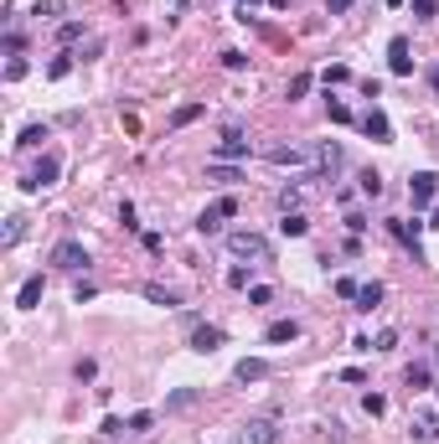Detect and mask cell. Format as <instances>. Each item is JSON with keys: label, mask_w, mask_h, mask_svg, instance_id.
<instances>
[{"label": "cell", "mask_w": 439, "mask_h": 444, "mask_svg": "<svg viewBox=\"0 0 439 444\" xmlns=\"http://www.w3.org/2000/svg\"><path fill=\"white\" fill-rule=\"evenodd\" d=\"M223 217H238V196H217V202L196 217V233L212 238V233H223Z\"/></svg>", "instance_id": "2"}, {"label": "cell", "mask_w": 439, "mask_h": 444, "mask_svg": "<svg viewBox=\"0 0 439 444\" xmlns=\"http://www.w3.org/2000/svg\"><path fill=\"white\" fill-rule=\"evenodd\" d=\"M238 444H279V424L274 418H248V424L238 429Z\"/></svg>", "instance_id": "7"}, {"label": "cell", "mask_w": 439, "mask_h": 444, "mask_svg": "<svg viewBox=\"0 0 439 444\" xmlns=\"http://www.w3.org/2000/svg\"><path fill=\"white\" fill-rule=\"evenodd\" d=\"M398 346V331H378V341H372V351H393Z\"/></svg>", "instance_id": "37"}, {"label": "cell", "mask_w": 439, "mask_h": 444, "mask_svg": "<svg viewBox=\"0 0 439 444\" xmlns=\"http://www.w3.org/2000/svg\"><path fill=\"white\" fill-rule=\"evenodd\" d=\"M429 228V222H419V217H388V233L393 238H398V243H408V248H413V263H424V248H419V233Z\"/></svg>", "instance_id": "4"}, {"label": "cell", "mask_w": 439, "mask_h": 444, "mask_svg": "<svg viewBox=\"0 0 439 444\" xmlns=\"http://www.w3.org/2000/svg\"><path fill=\"white\" fill-rule=\"evenodd\" d=\"M434 191H439V176H434V171H413V176H408V202H413V212L429 207Z\"/></svg>", "instance_id": "5"}, {"label": "cell", "mask_w": 439, "mask_h": 444, "mask_svg": "<svg viewBox=\"0 0 439 444\" xmlns=\"http://www.w3.org/2000/svg\"><path fill=\"white\" fill-rule=\"evenodd\" d=\"M94 295H99V290H94V284H88V279H78V290H73V300L83 305V300H94Z\"/></svg>", "instance_id": "42"}, {"label": "cell", "mask_w": 439, "mask_h": 444, "mask_svg": "<svg viewBox=\"0 0 439 444\" xmlns=\"http://www.w3.org/2000/svg\"><path fill=\"white\" fill-rule=\"evenodd\" d=\"M207 181H223V186H233V181H238V171H233V166H207Z\"/></svg>", "instance_id": "29"}, {"label": "cell", "mask_w": 439, "mask_h": 444, "mask_svg": "<svg viewBox=\"0 0 439 444\" xmlns=\"http://www.w3.org/2000/svg\"><path fill=\"white\" fill-rule=\"evenodd\" d=\"M52 263H57V269H68V274H78V269H88L94 258H88V248H83L78 238H62L57 248H52Z\"/></svg>", "instance_id": "3"}, {"label": "cell", "mask_w": 439, "mask_h": 444, "mask_svg": "<svg viewBox=\"0 0 439 444\" xmlns=\"http://www.w3.org/2000/svg\"><path fill=\"white\" fill-rule=\"evenodd\" d=\"M263 341L269 346H290V341H300V321L290 316V321H274L269 331H263Z\"/></svg>", "instance_id": "12"}, {"label": "cell", "mask_w": 439, "mask_h": 444, "mask_svg": "<svg viewBox=\"0 0 439 444\" xmlns=\"http://www.w3.org/2000/svg\"><path fill=\"white\" fill-rule=\"evenodd\" d=\"M212 155H217V161H228V166H233V161H248V140H243V129L233 124L228 135L217 140V150H212Z\"/></svg>", "instance_id": "8"}, {"label": "cell", "mask_w": 439, "mask_h": 444, "mask_svg": "<svg viewBox=\"0 0 439 444\" xmlns=\"http://www.w3.org/2000/svg\"><path fill=\"white\" fill-rule=\"evenodd\" d=\"M326 114H331V124H351V109L341 99H326Z\"/></svg>", "instance_id": "27"}, {"label": "cell", "mask_w": 439, "mask_h": 444, "mask_svg": "<svg viewBox=\"0 0 439 444\" xmlns=\"http://www.w3.org/2000/svg\"><path fill=\"white\" fill-rule=\"evenodd\" d=\"M140 295L150 305H166V310H181V290H171V284H140Z\"/></svg>", "instance_id": "13"}, {"label": "cell", "mask_w": 439, "mask_h": 444, "mask_svg": "<svg viewBox=\"0 0 439 444\" xmlns=\"http://www.w3.org/2000/svg\"><path fill=\"white\" fill-rule=\"evenodd\" d=\"M233 377H238V383H263V377H269V362H263V357H243V362H238L233 367Z\"/></svg>", "instance_id": "15"}, {"label": "cell", "mask_w": 439, "mask_h": 444, "mask_svg": "<svg viewBox=\"0 0 439 444\" xmlns=\"http://www.w3.org/2000/svg\"><path fill=\"white\" fill-rule=\"evenodd\" d=\"M26 238V217H6V243H21Z\"/></svg>", "instance_id": "31"}, {"label": "cell", "mask_w": 439, "mask_h": 444, "mask_svg": "<svg viewBox=\"0 0 439 444\" xmlns=\"http://www.w3.org/2000/svg\"><path fill=\"white\" fill-rule=\"evenodd\" d=\"M223 68H228V73H243V68H248V57L238 52V47H228V52H223Z\"/></svg>", "instance_id": "28"}, {"label": "cell", "mask_w": 439, "mask_h": 444, "mask_svg": "<svg viewBox=\"0 0 439 444\" xmlns=\"http://www.w3.org/2000/svg\"><path fill=\"white\" fill-rule=\"evenodd\" d=\"M269 300H274L269 284H253V290H248V305H269Z\"/></svg>", "instance_id": "38"}, {"label": "cell", "mask_w": 439, "mask_h": 444, "mask_svg": "<svg viewBox=\"0 0 439 444\" xmlns=\"http://www.w3.org/2000/svg\"><path fill=\"white\" fill-rule=\"evenodd\" d=\"M269 166H305V150L300 145H274L269 150Z\"/></svg>", "instance_id": "18"}, {"label": "cell", "mask_w": 439, "mask_h": 444, "mask_svg": "<svg viewBox=\"0 0 439 444\" xmlns=\"http://www.w3.org/2000/svg\"><path fill=\"white\" fill-rule=\"evenodd\" d=\"M196 403V388H176L171 398H166V408H191Z\"/></svg>", "instance_id": "26"}, {"label": "cell", "mask_w": 439, "mask_h": 444, "mask_svg": "<svg viewBox=\"0 0 439 444\" xmlns=\"http://www.w3.org/2000/svg\"><path fill=\"white\" fill-rule=\"evenodd\" d=\"M351 6H357V0H326V16H346Z\"/></svg>", "instance_id": "40"}, {"label": "cell", "mask_w": 439, "mask_h": 444, "mask_svg": "<svg viewBox=\"0 0 439 444\" xmlns=\"http://www.w3.org/2000/svg\"><path fill=\"white\" fill-rule=\"evenodd\" d=\"M41 290H47V279H41V274H31V279L16 290V310H36V305H41Z\"/></svg>", "instance_id": "14"}, {"label": "cell", "mask_w": 439, "mask_h": 444, "mask_svg": "<svg viewBox=\"0 0 439 444\" xmlns=\"http://www.w3.org/2000/svg\"><path fill=\"white\" fill-rule=\"evenodd\" d=\"M316 166H321V176H336V171H341V145L326 140V145L316 150Z\"/></svg>", "instance_id": "16"}, {"label": "cell", "mask_w": 439, "mask_h": 444, "mask_svg": "<svg viewBox=\"0 0 439 444\" xmlns=\"http://www.w3.org/2000/svg\"><path fill=\"white\" fill-rule=\"evenodd\" d=\"M202 114H207V104H176L171 109V129H186V124H196Z\"/></svg>", "instance_id": "17"}, {"label": "cell", "mask_w": 439, "mask_h": 444, "mask_svg": "<svg viewBox=\"0 0 439 444\" xmlns=\"http://www.w3.org/2000/svg\"><path fill=\"white\" fill-rule=\"evenodd\" d=\"M228 253H233V258H253V263H269V258H274L269 238H263V233H253V228H238V233H228Z\"/></svg>", "instance_id": "1"}, {"label": "cell", "mask_w": 439, "mask_h": 444, "mask_svg": "<svg viewBox=\"0 0 439 444\" xmlns=\"http://www.w3.org/2000/svg\"><path fill=\"white\" fill-rule=\"evenodd\" d=\"M429 83H434V94H439V68H434V73H429Z\"/></svg>", "instance_id": "45"}, {"label": "cell", "mask_w": 439, "mask_h": 444, "mask_svg": "<svg viewBox=\"0 0 439 444\" xmlns=\"http://www.w3.org/2000/svg\"><path fill=\"white\" fill-rule=\"evenodd\" d=\"M357 186H362V196H383V176H378V171H362Z\"/></svg>", "instance_id": "25"}, {"label": "cell", "mask_w": 439, "mask_h": 444, "mask_svg": "<svg viewBox=\"0 0 439 444\" xmlns=\"http://www.w3.org/2000/svg\"><path fill=\"white\" fill-rule=\"evenodd\" d=\"M362 408H367V413H372V418H378V413H383V408H388V398H383V393H367V398H362Z\"/></svg>", "instance_id": "34"}, {"label": "cell", "mask_w": 439, "mask_h": 444, "mask_svg": "<svg viewBox=\"0 0 439 444\" xmlns=\"http://www.w3.org/2000/svg\"><path fill=\"white\" fill-rule=\"evenodd\" d=\"M41 140H47V124H26V129L16 135V150H36Z\"/></svg>", "instance_id": "22"}, {"label": "cell", "mask_w": 439, "mask_h": 444, "mask_svg": "<svg viewBox=\"0 0 439 444\" xmlns=\"http://www.w3.org/2000/svg\"><path fill=\"white\" fill-rule=\"evenodd\" d=\"M57 176H62V161H57V155H41V161L31 166V176L21 181V191H41V186H52Z\"/></svg>", "instance_id": "6"}, {"label": "cell", "mask_w": 439, "mask_h": 444, "mask_svg": "<svg viewBox=\"0 0 439 444\" xmlns=\"http://www.w3.org/2000/svg\"><path fill=\"white\" fill-rule=\"evenodd\" d=\"M279 212H300V186H284L279 191Z\"/></svg>", "instance_id": "30"}, {"label": "cell", "mask_w": 439, "mask_h": 444, "mask_svg": "<svg viewBox=\"0 0 439 444\" xmlns=\"http://www.w3.org/2000/svg\"><path fill=\"white\" fill-rule=\"evenodd\" d=\"M228 284H233V290H253V284H248V269H243V263H238V269H228Z\"/></svg>", "instance_id": "33"}, {"label": "cell", "mask_w": 439, "mask_h": 444, "mask_svg": "<svg viewBox=\"0 0 439 444\" xmlns=\"http://www.w3.org/2000/svg\"><path fill=\"white\" fill-rule=\"evenodd\" d=\"M383 295H388L383 284H378V279H367L362 290H357V310H378V305H383Z\"/></svg>", "instance_id": "19"}, {"label": "cell", "mask_w": 439, "mask_h": 444, "mask_svg": "<svg viewBox=\"0 0 439 444\" xmlns=\"http://www.w3.org/2000/svg\"><path fill=\"white\" fill-rule=\"evenodd\" d=\"M83 36V21H62L57 26V41H78Z\"/></svg>", "instance_id": "32"}, {"label": "cell", "mask_w": 439, "mask_h": 444, "mask_svg": "<svg viewBox=\"0 0 439 444\" xmlns=\"http://www.w3.org/2000/svg\"><path fill=\"white\" fill-rule=\"evenodd\" d=\"M305 94H311V73H295V78H290V88H284V99H290V104H300Z\"/></svg>", "instance_id": "23"}, {"label": "cell", "mask_w": 439, "mask_h": 444, "mask_svg": "<svg viewBox=\"0 0 439 444\" xmlns=\"http://www.w3.org/2000/svg\"><path fill=\"white\" fill-rule=\"evenodd\" d=\"M263 6H269V11H290V0H263Z\"/></svg>", "instance_id": "44"}, {"label": "cell", "mask_w": 439, "mask_h": 444, "mask_svg": "<svg viewBox=\"0 0 439 444\" xmlns=\"http://www.w3.org/2000/svg\"><path fill=\"white\" fill-rule=\"evenodd\" d=\"M6 78H11V83H16V78H26V62L11 57V62H6Z\"/></svg>", "instance_id": "41"}, {"label": "cell", "mask_w": 439, "mask_h": 444, "mask_svg": "<svg viewBox=\"0 0 439 444\" xmlns=\"http://www.w3.org/2000/svg\"><path fill=\"white\" fill-rule=\"evenodd\" d=\"M429 377H434V372H429V362H413V367L403 372V383H408V393H424V388H429Z\"/></svg>", "instance_id": "21"}, {"label": "cell", "mask_w": 439, "mask_h": 444, "mask_svg": "<svg viewBox=\"0 0 439 444\" xmlns=\"http://www.w3.org/2000/svg\"><path fill=\"white\" fill-rule=\"evenodd\" d=\"M357 290H362V284H357V279H346V274L336 279V295H341V300H357Z\"/></svg>", "instance_id": "36"}, {"label": "cell", "mask_w": 439, "mask_h": 444, "mask_svg": "<svg viewBox=\"0 0 439 444\" xmlns=\"http://www.w3.org/2000/svg\"><path fill=\"white\" fill-rule=\"evenodd\" d=\"M279 233L284 238H305V233H311V222H305V212H284L279 217Z\"/></svg>", "instance_id": "20"}, {"label": "cell", "mask_w": 439, "mask_h": 444, "mask_svg": "<svg viewBox=\"0 0 439 444\" xmlns=\"http://www.w3.org/2000/svg\"><path fill=\"white\" fill-rule=\"evenodd\" d=\"M388 68H393V78H408V73H413V57H408V36H393V41H388Z\"/></svg>", "instance_id": "9"}, {"label": "cell", "mask_w": 439, "mask_h": 444, "mask_svg": "<svg viewBox=\"0 0 439 444\" xmlns=\"http://www.w3.org/2000/svg\"><path fill=\"white\" fill-rule=\"evenodd\" d=\"M223 341H228L223 326H191V351H202V357H207V351H217Z\"/></svg>", "instance_id": "10"}, {"label": "cell", "mask_w": 439, "mask_h": 444, "mask_svg": "<svg viewBox=\"0 0 439 444\" xmlns=\"http://www.w3.org/2000/svg\"><path fill=\"white\" fill-rule=\"evenodd\" d=\"M362 135H367V140H378V145H388V140H393V124H388L383 109H367V114H362Z\"/></svg>", "instance_id": "11"}, {"label": "cell", "mask_w": 439, "mask_h": 444, "mask_svg": "<svg viewBox=\"0 0 439 444\" xmlns=\"http://www.w3.org/2000/svg\"><path fill=\"white\" fill-rule=\"evenodd\" d=\"M413 16H419V21H429V16H434V0H413Z\"/></svg>", "instance_id": "43"}, {"label": "cell", "mask_w": 439, "mask_h": 444, "mask_svg": "<svg viewBox=\"0 0 439 444\" xmlns=\"http://www.w3.org/2000/svg\"><path fill=\"white\" fill-rule=\"evenodd\" d=\"M150 424H156V413H150V408H140V413H129V434H150Z\"/></svg>", "instance_id": "24"}, {"label": "cell", "mask_w": 439, "mask_h": 444, "mask_svg": "<svg viewBox=\"0 0 439 444\" xmlns=\"http://www.w3.org/2000/svg\"><path fill=\"white\" fill-rule=\"evenodd\" d=\"M99 434H109V439H119V434H129V429L119 424V418H104V424H99Z\"/></svg>", "instance_id": "39"}, {"label": "cell", "mask_w": 439, "mask_h": 444, "mask_svg": "<svg viewBox=\"0 0 439 444\" xmlns=\"http://www.w3.org/2000/svg\"><path fill=\"white\" fill-rule=\"evenodd\" d=\"M47 73H52V78H68V73H73V57H68V52L52 57V68H47Z\"/></svg>", "instance_id": "35"}]
</instances>
